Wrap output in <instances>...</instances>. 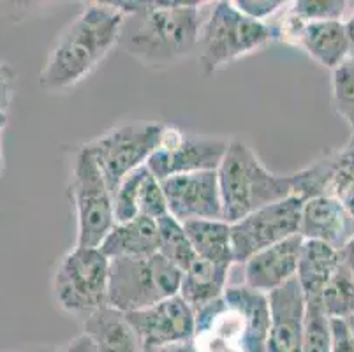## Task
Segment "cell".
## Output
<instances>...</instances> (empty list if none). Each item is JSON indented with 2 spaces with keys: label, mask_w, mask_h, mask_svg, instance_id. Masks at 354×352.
<instances>
[{
  "label": "cell",
  "mask_w": 354,
  "mask_h": 352,
  "mask_svg": "<svg viewBox=\"0 0 354 352\" xmlns=\"http://www.w3.org/2000/svg\"><path fill=\"white\" fill-rule=\"evenodd\" d=\"M347 322H349L351 329H353V333H354V317H349V319H347Z\"/></svg>",
  "instance_id": "cell-41"
},
{
  "label": "cell",
  "mask_w": 354,
  "mask_h": 352,
  "mask_svg": "<svg viewBox=\"0 0 354 352\" xmlns=\"http://www.w3.org/2000/svg\"><path fill=\"white\" fill-rule=\"evenodd\" d=\"M138 212H140V215L152 219V221H159V219L169 215L162 183L150 173V169L147 171L143 182H141L140 198H138Z\"/></svg>",
  "instance_id": "cell-31"
},
{
  "label": "cell",
  "mask_w": 354,
  "mask_h": 352,
  "mask_svg": "<svg viewBox=\"0 0 354 352\" xmlns=\"http://www.w3.org/2000/svg\"><path fill=\"white\" fill-rule=\"evenodd\" d=\"M6 124H8V116L6 113H0V134L4 131ZM2 169H4V159H2V148H0V174H2Z\"/></svg>",
  "instance_id": "cell-38"
},
{
  "label": "cell",
  "mask_w": 354,
  "mask_h": 352,
  "mask_svg": "<svg viewBox=\"0 0 354 352\" xmlns=\"http://www.w3.org/2000/svg\"><path fill=\"white\" fill-rule=\"evenodd\" d=\"M275 25L281 32V41L300 46L312 60L330 71L337 69L353 50L344 21L304 24L288 8L281 24Z\"/></svg>",
  "instance_id": "cell-13"
},
{
  "label": "cell",
  "mask_w": 354,
  "mask_h": 352,
  "mask_svg": "<svg viewBox=\"0 0 354 352\" xmlns=\"http://www.w3.org/2000/svg\"><path fill=\"white\" fill-rule=\"evenodd\" d=\"M275 41H281L275 24L249 18L233 2H215L199 35V67L210 76Z\"/></svg>",
  "instance_id": "cell-4"
},
{
  "label": "cell",
  "mask_w": 354,
  "mask_h": 352,
  "mask_svg": "<svg viewBox=\"0 0 354 352\" xmlns=\"http://www.w3.org/2000/svg\"><path fill=\"white\" fill-rule=\"evenodd\" d=\"M53 352H97V347H95L94 342L90 340V337L82 333L67 342L60 349H53Z\"/></svg>",
  "instance_id": "cell-35"
},
{
  "label": "cell",
  "mask_w": 354,
  "mask_h": 352,
  "mask_svg": "<svg viewBox=\"0 0 354 352\" xmlns=\"http://www.w3.org/2000/svg\"><path fill=\"white\" fill-rule=\"evenodd\" d=\"M224 299L243 317L247 329V352H266L270 331L268 295L250 289L249 286L227 287Z\"/></svg>",
  "instance_id": "cell-21"
},
{
  "label": "cell",
  "mask_w": 354,
  "mask_h": 352,
  "mask_svg": "<svg viewBox=\"0 0 354 352\" xmlns=\"http://www.w3.org/2000/svg\"><path fill=\"white\" fill-rule=\"evenodd\" d=\"M160 183L169 215L182 224L191 221H224L217 171L178 174Z\"/></svg>",
  "instance_id": "cell-11"
},
{
  "label": "cell",
  "mask_w": 354,
  "mask_h": 352,
  "mask_svg": "<svg viewBox=\"0 0 354 352\" xmlns=\"http://www.w3.org/2000/svg\"><path fill=\"white\" fill-rule=\"evenodd\" d=\"M330 159V182L328 196H333L346 205L354 215V145L328 155Z\"/></svg>",
  "instance_id": "cell-27"
},
{
  "label": "cell",
  "mask_w": 354,
  "mask_h": 352,
  "mask_svg": "<svg viewBox=\"0 0 354 352\" xmlns=\"http://www.w3.org/2000/svg\"><path fill=\"white\" fill-rule=\"evenodd\" d=\"M147 171V166H143L127 174L113 192L115 221L117 222H127L140 215V212H138V198H140V187Z\"/></svg>",
  "instance_id": "cell-29"
},
{
  "label": "cell",
  "mask_w": 354,
  "mask_h": 352,
  "mask_svg": "<svg viewBox=\"0 0 354 352\" xmlns=\"http://www.w3.org/2000/svg\"><path fill=\"white\" fill-rule=\"evenodd\" d=\"M222 212L227 224L241 221L256 210L295 196L292 174L272 173L256 151L241 140H231L217 169Z\"/></svg>",
  "instance_id": "cell-3"
},
{
  "label": "cell",
  "mask_w": 354,
  "mask_h": 352,
  "mask_svg": "<svg viewBox=\"0 0 354 352\" xmlns=\"http://www.w3.org/2000/svg\"><path fill=\"white\" fill-rule=\"evenodd\" d=\"M330 317L321 303H307L301 352H330Z\"/></svg>",
  "instance_id": "cell-28"
},
{
  "label": "cell",
  "mask_w": 354,
  "mask_h": 352,
  "mask_svg": "<svg viewBox=\"0 0 354 352\" xmlns=\"http://www.w3.org/2000/svg\"><path fill=\"white\" fill-rule=\"evenodd\" d=\"M192 352H247L243 317L222 298L196 312Z\"/></svg>",
  "instance_id": "cell-15"
},
{
  "label": "cell",
  "mask_w": 354,
  "mask_h": 352,
  "mask_svg": "<svg viewBox=\"0 0 354 352\" xmlns=\"http://www.w3.org/2000/svg\"><path fill=\"white\" fill-rule=\"evenodd\" d=\"M304 203L298 196H291L231 224L234 263L245 264L257 252L300 234Z\"/></svg>",
  "instance_id": "cell-10"
},
{
  "label": "cell",
  "mask_w": 354,
  "mask_h": 352,
  "mask_svg": "<svg viewBox=\"0 0 354 352\" xmlns=\"http://www.w3.org/2000/svg\"><path fill=\"white\" fill-rule=\"evenodd\" d=\"M16 73L8 62L0 60V113H6L15 97Z\"/></svg>",
  "instance_id": "cell-34"
},
{
  "label": "cell",
  "mask_w": 354,
  "mask_h": 352,
  "mask_svg": "<svg viewBox=\"0 0 354 352\" xmlns=\"http://www.w3.org/2000/svg\"><path fill=\"white\" fill-rule=\"evenodd\" d=\"M196 256L231 268L234 263L231 224L226 221H191L183 224Z\"/></svg>",
  "instance_id": "cell-23"
},
{
  "label": "cell",
  "mask_w": 354,
  "mask_h": 352,
  "mask_svg": "<svg viewBox=\"0 0 354 352\" xmlns=\"http://www.w3.org/2000/svg\"><path fill=\"white\" fill-rule=\"evenodd\" d=\"M342 264L340 252L319 241L304 240L296 280L304 290L305 302L319 303L323 290Z\"/></svg>",
  "instance_id": "cell-20"
},
{
  "label": "cell",
  "mask_w": 354,
  "mask_h": 352,
  "mask_svg": "<svg viewBox=\"0 0 354 352\" xmlns=\"http://www.w3.org/2000/svg\"><path fill=\"white\" fill-rule=\"evenodd\" d=\"M344 25H346V30H347V35H349V41H351V46L354 48V15L351 16L347 21H344Z\"/></svg>",
  "instance_id": "cell-39"
},
{
  "label": "cell",
  "mask_w": 354,
  "mask_h": 352,
  "mask_svg": "<svg viewBox=\"0 0 354 352\" xmlns=\"http://www.w3.org/2000/svg\"><path fill=\"white\" fill-rule=\"evenodd\" d=\"M145 352H192L191 342L189 344H178V345H167V347H159V349H150V351Z\"/></svg>",
  "instance_id": "cell-37"
},
{
  "label": "cell",
  "mask_w": 354,
  "mask_h": 352,
  "mask_svg": "<svg viewBox=\"0 0 354 352\" xmlns=\"http://www.w3.org/2000/svg\"><path fill=\"white\" fill-rule=\"evenodd\" d=\"M109 259L101 248L73 247L53 275L55 302L64 312L86 317L108 306Z\"/></svg>",
  "instance_id": "cell-7"
},
{
  "label": "cell",
  "mask_w": 354,
  "mask_h": 352,
  "mask_svg": "<svg viewBox=\"0 0 354 352\" xmlns=\"http://www.w3.org/2000/svg\"><path fill=\"white\" fill-rule=\"evenodd\" d=\"M127 319L136 329L143 352L167 345L189 344L194 338L196 312L180 295L148 308L131 312Z\"/></svg>",
  "instance_id": "cell-12"
},
{
  "label": "cell",
  "mask_w": 354,
  "mask_h": 352,
  "mask_svg": "<svg viewBox=\"0 0 354 352\" xmlns=\"http://www.w3.org/2000/svg\"><path fill=\"white\" fill-rule=\"evenodd\" d=\"M69 192L76 215L74 247L99 248L117 224L113 192L85 145L74 157Z\"/></svg>",
  "instance_id": "cell-6"
},
{
  "label": "cell",
  "mask_w": 354,
  "mask_h": 352,
  "mask_svg": "<svg viewBox=\"0 0 354 352\" xmlns=\"http://www.w3.org/2000/svg\"><path fill=\"white\" fill-rule=\"evenodd\" d=\"M340 259L349 268V271L354 275V238L340 250Z\"/></svg>",
  "instance_id": "cell-36"
},
{
  "label": "cell",
  "mask_w": 354,
  "mask_h": 352,
  "mask_svg": "<svg viewBox=\"0 0 354 352\" xmlns=\"http://www.w3.org/2000/svg\"><path fill=\"white\" fill-rule=\"evenodd\" d=\"M230 270L231 268L198 257L187 270L182 271L180 296L194 312H199L224 296Z\"/></svg>",
  "instance_id": "cell-22"
},
{
  "label": "cell",
  "mask_w": 354,
  "mask_h": 352,
  "mask_svg": "<svg viewBox=\"0 0 354 352\" xmlns=\"http://www.w3.org/2000/svg\"><path fill=\"white\" fill-rule=\"evenodd\" d=\"M182 271L162 254L109 259L108 305L124 314L180 295Z\"/></svg>",
  "instance_id": "cell-5"
},
{
  "label": "cell",
  "mask_w": 354,
  "mask_h": 352,
  "mask_svg": "<svg viewBox=\"0 0 354 352\" xmlns=\"http://www.w3.org/2000/svg\"><path fill=\"white\" fill-rule=\"evenodd\" d=\"M330 352H354V333L347 319L330 317Z\"/></svg>",
  "instance_id": "cell-33"
},
{
  "label": "cell",
  "mask_w": 354,
  "mask_h": 352,
  "mask_svg": "<svg viewBox=\"0 0 354 352\" xmlns=\"http://www.w3.org/2000/svg\"><path fill=\"white\" fill-rule=\"evenodd\" d=\"M233 4L236 6L238 11L249 18L257 19V21H270L268 18L284 9L286 2L282 0H277V2L273 0H236Z\"/></svg>",
  "instance_id": "cell-32"
},
{
  "label": "cell",
  "mask_w": 354,
  "mask_h": 352,
  "mask_svg": "<svg viewBox=\"0 0 354 352\" xmlns=\"http://www.w3.org/2000/svg\"><path fill=\"white\" fill-rule=\"evenodd\" d=\"M346 9L347 2L344 0H296L289 11L304 24H314V21H342Z\"/></svg>",
  "instance_id": "cell-30"
},
{
  "label": "cell",
  "mask_w": 354,
  "mask_h": 352,
  "mask_svg": "<svg viewBox=\"0 0 354 352\" xmlns=\"http://www.w3.org/2000/svg\"><path fill=\"white\" fill-rule=\"evenodd\" d=\"M162 131L164 125L160 124H125L85 145L111 192L127 174L147 166L159 147Z\"/></svg>",
  "instance_id": "cell-8"
},
{
  "label": "cell",
  "mask_w": 354,
  "mask_h": 352,
  "mask_svg": "<svg viewBox=\"0 0 354 352\" xmlns=\"http://www.w3.org/2000/svg\"><path fill=\"white\" fill-rule=\"evenodd\" d=\"M125 15L113 2H95L66 25L46 57L39 83L48 92H64L83 82L120 39Z\"/></svg>",
  "instance_id": "cell-2"
},
{
  "label": "cell",
  "mask_w": 354,
  "mask_h": 352,
  "mask_svg": "<svg viewBox=\"0 0 354 352\" xmlns=\"http://www.w3.org/2000/svg\"><path fill=\"white\" fill-rule=\"evenodd\" d=\"M125 15L118 46L147 67L180 62L199 46L201 2H113Z\"/></svg>",
  "instance_id": "cell-1"
},
{
  "label": "cell",
  "mask_w": 354,
  "mask_h": 352,
  "mask_svg": "<svg viewBox=\"0 0 354 352\" xmlns=\"http://www.w3.org/2000/svg\"><path fill=\"white\" fill-rule=\"evenodd\" d=\"M304 238L300 234L288 238L273 247L257 252L243 264L245 286L259 293H272L289 280L296 279Z\"/></svg>",
  "instance_id": "cell-17"
},
{
  "label": "cell",
  "mask_w": 354,
  "mask_h": 352,
  "mask_svg": "<svg viewBox=\"0 0 354 352\" xmlns=\"http://www.w3.org/2000/svg\"><path fill=\"white\" fill-rule=\"evenodd\" d=\"M300 237L340 252L354 238V215L333 196L312 198L301 208Z\"/></svg>",
  "instance_id": "cell-16"
},
{
  "label": "cell",
  "mask_w": 354,
  "mask_h": 352,
  "mask_svg": "<svg viewBox=\"0 0 354 352\" xmlns=\"http://www.w3.org/2000/svg\"><path fill=\"white\" fill-rule=\"evenodd\" d=\"M82 333L94 342L97 352H143L136 329L127 314L113 306H102L83 317Z\"/></svg>",
  "instance_id": "cell-18"
},
{
  "label": "cell",
  "mask_w": 354,
  "mask_h": 352,
  "mask_svg": "<svg viewBox=\"0 0 354 352\" xmlns=\"http://www.w3.org/2000/svg\"><path fill=\"white\" fill-rule=\"evenodd\" d=\"M227 147L230 141L222 138L191 134L173 125H164L159 147L148 159L147 167L160 182L178 174L217 171Z\"/></svg>",
  "instance_id": "cell-9"
},
{
  "label": "cell",
  "mask_w": 354,
  "mask_h": 352,
  "mask_svg": "<svg viewBox=\"0 0 354 352\" xmlns=\"http://www.w3.org/2000/svg\"><path fill=\"white\" fill-rule=\"evenodd\" d=\"M331 102L340 118L349 125L347 147L354 145V48L337 69L331 71Z\"/></svg>",
  "instance_id": "cell-25"
},
{
  "label": "cell",
  "mask_w": 354,
  "mask_h": 352,
  "mask_svg": "<svg viewBox=\"0 0 354 352\" xmlns=\"http://www.w3.org/2000/svg\"><path fill=\"white\" fill-rule=\"evenodd\" d=\"M319 303L328 317H354V275L344 263L328 282Z\"/></svg>",
  "instance_id": "cell-26"
},
{
  "label": "cell",
  "mask_w": 354,
  "mask_h": 352,
  "mask_svg": "<svg viewBox=\"0 0 354 352\" xmlns=\"http://www.w3.org/2000/svg\"><path fill=\"white\" fill-rule=\"evenodd\" d=\"M270 331L266 352H301L307 302L298 280L292 279L268 293Z\"/></svg>",
  "instance_id": "cell-14"
},
{
  "label": "cell",
  "mask_w": 354,
  "mask_h": 352,
  "mask_svg": "<svg viewBox=\"0 0 354 352\" xmlns=\"http://www.w3.org/2000/svg\"><path fill=\"white\" fill-rule=\"evenodd\" d=\"M157 228H159V254H162L167 261H171L180 271L187 270L198 259V256L182 222L171 215H166L157 221Z\"/></svg>",
  "instance_id": "cell-24"
},
{
  "label": "cell",
  "mask_w": 354,
  "mask_h": 352,
  "mask_svg": "<svg viewBox=\"0 0 354 352\" xmlns=\"http://www.w3.org/2000/svg\"><path fill=\"white\" fill-rule=\"evenodd\" d=\"M11 352H53V349H48V347H30V349H20V351H11Z\"/></svg>",
  "instance_id": "cell-40"
},
{
  "label": "cell",
  "mask_w": 354,
  "mask_h": 352,
  "mask_svg": "<svg viewBox=\"0 0 354 352\" xmlns=\"http://www.w3.org/2000/svg\"><path fill=\"white\" fill-rule=\"evenodd\" d=\"M99 248L108 259L145 257L157 254L159 252L157 221L138 215L127 222H117Z\"/></svg>",
  "instance_id": "cell-19"
}]
</instances>
